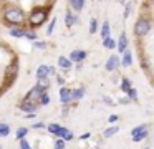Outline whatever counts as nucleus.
<instances>
[{
    "label": "nucleus",
    "mask_w": 154,
    "mask_h": 149,
    "mask_svg": "<svg viewBox=\"0 0 154 149\" xmlns=\"http://www.w3.org/2000/svg\"><path fill=\"white\" fill-rule=\"evenodd\" d=\"M101 36H103V40L104 38H109V23H108V22H104L103 26H101Z\"/></svg>",
    "instance_id": "nucleus-19"
},
{
    "label": "nucleus",
    "mask_w": 154,
    "mask_h": 149,
    "mask_svg": "<svg viewBox=\"0 0 154 149\" xmlns=\"http://www.w3.org/2000/svg\"><path fill=\"white\" fill-rule=\"evenodd\" d=\"M10 134V126L7 123H0V138H7Z\"/></svg>",
    "instance_id": "nucleus-16"
},
{
    "label": "nucleus",
    "mask_w": 154,
    "mask_h": 149,
    "mask_svg": "<svg viewBox=\"0 0 154 149\" xmlns=\"http://www.w3.org/2000/svg\"><path fill=\"white\" fill-rule=\"evenodd\" d=\"M131 63H133V55H131V51H124V56H123L121 65L123 66H131Z\"/></svg>",
    "instance_id": "nucleus-17"
},
{
    "label": "nucleus",
    "mask_w": 154,
    "mask_h": 149,
    "mask_svg": "<svg viewBox=\"0 0 154 149\" xmlns=\"http://www.w3.org/2000/svg\"><path fill=\"white\" fill-rule=\"evenodd\" d=\"M131 88H133V86H131V81L128 78H123V81H121V89H123L124 93H128Z\"/></svg>",
    "instance_id": "nucleus-22"
},
{
    "label": "nucleus",
    "mask_w": 154,
    "mask_h": 149,
    "mask_svg": "<svg viewBox=\"0 0 154 149\" xmlns=\"http://www.w3.org/2000/svg\"><path fill=\"white\" fill-rule=\"evenodd\" d=\"M146 149H149V147H146Z\"/></svg>",
    "instance_id": "nucleus-46"
},
{
    "label": "nucleus",
    "mask_w": 154,
    "mask_h": 149,
    "mask_svg": "<svg viewBox=\"0 0 154 149\" xmlns=\"http://www.w3.org/2000/svg\"><path fill=\"white\" fill-rule=\"evenodd\" d=\"M147 129V126L146 124H139V126H136V128L131 131V136H134V134H137V132H141V131H146Z\"/></svg>",
    "instance_id": "nucleus-29"
},
{
    "label": "nucleus",
    "mask_w": 154,
    "mask_h": 149,
    "mask_svg": "<svg viewBox=\"0 0 154 149\" xmlns=\"http://www.w3.org/2000/svg\"><path fill=\"white\" fill-rule=\"evenodd\" d=\"M25 38H28V40H37V33L35 32H27V30H25Z\"/></svg>",
    "instance_id": "nucleus-32"
},
{
    "label": "nucleus",
    "mask_w": 154,
    "mask_h": 149,
    "mask_svg": "<svg viewBox=\"0 0 154 149\" xmlns=\"http://www.w3.org/2000/svg\"><path fill=\"white\" fill-rule=\"evenodd\" d=\"M118 131H119V128H118V126H113V128H108L106 131L103 132V136L104 138H111V136H114Z\"/></svg>",
    "instance_id": "nucleus-21"
},
{
    "label": "nucleus",
    "mask_w": 154,
    "mask_h": 149,
    "mask_svg": "<svg viewBox=\"0 0 154 149\" xmlns=\"http://www.w3.org/2000/svg\"><path fill=\"white\" fill-rule=\"evenodd\" d=\"M45 20H47V10L45 8H35L33 12L30 13L28 22H30L32 26H38V25H42Z\"/></svg>",
    "instance_id": "nucleus-2"
},
{
    "label": "nucleus",
    "mask_w": 154,
    "mask_h": 149,
    "mask_svg": "<svg viewBox=\"0 0 154 149\" xmlns=\"http://www.w3.org/2000/svg\"><path fill=\"white\" fill-rule=\"evenodd\" d=\"M65 22H66V26L70 28L71 25H75V22H76V18H75V17L71 15L70 12H66V18H65Z\"/></svg>",
    "instance_id": "nucleus-26"
},
{
    "label": "nucleus",
    "mask_w": 154,
    "mask_h": 149,
    "mask_svg": "<svg viewBox=\"0 0 154 149\" xmlns=\"http://www.w3.org/2000/svg\"><path fill=\"white\" fill-rule=\"evenodd\" d=\"M20 149H32V146L27 142V139H20Z\"/></svg>",
    "instance_id": "nucleus-35"
},
{
    "label": "nucleus",
    "mask_w": 154,
    "mask_h": 149,
    "mask_svg": "<svg viewBox=\"0 0 154 149\" xmlns=\"http://www.w3.org/2000/svg\"><path fill=\"white\" fill-rule=\"evenodd\" d=\"M83 5H85V0H71V7L75 10H81Z\"/></svg>",
    "instance_id": "nucleus-27"
},
{
    "label": "nucleus",
    "mask_w": 154,
    "mask_h": 149,
    "mask_svg": "<svg viewBox=\"0 0 154 149\" xmlns=\"http://www.w3.org/2000/svg\"><path fill=\"white\" fill-rule=\"evenodd\" d=\"M33 46H35V48H38V50H45V48H47V43H45V42H35Z\"/></svg>",
    "instance_id": "nucleus-34"
},
{
    "label": "nucleus",
    "mask_w": 154,
    "mask_h": 149,
    "mask_svg": "<svg viewBox=\"0 0 154 149\" xmlns=\"http://www.w3.org/2000/svg\"><path fill=\"white\" fill-rule=\"evenodd\" d=\"M25 118H28V119L35 118V113H27V114H25Z\"/></svg>",
    "instance_id": "nucleus-40"
},
{
    "label": "nucleus",
    "mask_w": 154,
    "mask_h": 149,
    "mask_svg": "<svg viewBox=\"0 0 154 149\" xmlns=\"http://www.w3.org/2000/svg\"><path fill=\"white\" fill-rule=\"evenodd\" d=\"M0 149H2V146H0Z\"/></svg>",
    "instance_id": "nucleus-45"
},
{
    "label": "nucleus",
    "mask_w": 154,
    "mask_h": 149,
    "mask_svg": "<svg viewBox=\"0 0 154 149\" xmlns=\"http://www.w3.org/2000/svg\"><path fill=\"white\" fill-rule=\"evenodd\" d=\"M38 106H40V104H38L37 101H28V99H23V101L20 103V109H22V111H27V113L37 111Z\"/></svg>",
    "instance_id": "nucleus-4"
},
{
    "label": "nucleus",
    "mask_w": 154,
    "mask_h": 149,
    "mask_svg": "<svg viewBox=\"0 0 154 149\" xmlns=\"http://www.w3.org/2000/svg\"><path fill=\"white\" fill-rule=\"evenodd\" d=\"M108 121H109V123H116V121H118V116H116V114L109 116V118H108Z\"/></svg>",
    "instance_id": "nucleus-38"
},
{
    "label": "nucleus",
    "mask_w": 154,
    "mask_h": 149,
    "mask_svg": "<svg viewBox=\"0 0 154 149\" xmlns=\"http://www.w3.org/2000/svg\"><path fill=\"white\" fill-rule=\"evenodd\" d=\"M152 3H154V0H152Z\"/></svg>",
    "instance_id": "nucleus-47"
},
{
    "label": "nucleus",
    "mask_w": 154,
    "mask_h": 149,
    "mask_svg": "<svg viewBox=\"0 0 154 149\" xmlns=\"http://www.w3.org/2000/svg\"><path fill=\"white\" fill-rule=\"evenodd\" d=\"M149 28H151L149 22H147V20H144V18H141V20H137L136 26H134V32H136V35L143 36V35H146V33L149 32Z\"/></svg>",
    "instance_id": "nucleus-3"
},
{
    "label": "nucleus",
    "mask_w": 154,
    "mask_h": 149,
    "mask_svg": "<svg viewBox=\"0 0 154 149\" xmlns=\"http://www.w3.org/2000/svg\"><path fill=\"white\" fill-rule=\"evenodd\" d=\"M128 95H129V99H133V101H136V99H137V91L134 88H131L129 91H128Z\"/></svg>",
    "instance_id": "nucleus-31"
},
{
    "label": "nucleus",
    "mask_w": 154,
    "mask_h": 149,
    "mask_svg": "<svg viewBox=\"0 0 154 149\" xmlns=\"http://www.w3.org/2000/svg\"><path fill=\"white\" fill-rule=\"evenodd\" d=\"M86 58V51H83V50H73V51L70 53V61H76V63H81L83 60Z\"/></svg>",
    "instance_id": "nucleus-5"
},
{
    "label": "nucleus",
    "mask_w": 154,
    "mask_h": 149,
    "mask_svg": "<svg viewBox=\"0 0 154 149\" xmlns=\"http://www.w3.org/2000/svg\"><path fill=\"white\" fill-rule=\"evenodd\" d=\"M4 22L7 25H20L23 22V12L18 8H8L4 12Z\"/></svg>",
    "instance_id": "nucleus-1"
},
{
    "label": "nucleus",
    "mask_w": 154,
    "mask_h": 149,
    "mask_svg": "<svg viewBox=\"0 0 154 149\" xmlns=\"http://www.w3.org/2000/svg\"><path fill=\"white\" fill-rule=\"evenodd\" d=\"M63 147H65V141L58 138L57 141H55V149H63Z\"/></svg>",
    "instance_id": "nucleus-33"
},
{
    "label": "nucleus",
    "mask_w": 154,
    "mask_h": 149,
    "mask_svg": "<svg viewBox=\"0 0 154 149\" xmlns=\"http://www.w3.org/2000/svg\"><path fill=\"white\" fill-rule=\"evenodd\" d=\"M119 2H121V3H124V0H119Z\"/></svg>",
    "instance_id": "nucleus-44"
},
{
    "label": "nucleus",
    "mask_w": 154,
    "mask_h": 149,
    "mask_svg": "<svg viewBox=\"0 0 154 149\" xmlns=\"http://www.w3.org/2000/svg\"><path fill=\"white\" fill-rule=\"evenodd\" d=\"M96 28H98L96 18H91V22H90V32H91V33H96Z\"/></svg>",
    "instance_id": "nucleus-30"
},
{
    "label": "nucleus",
    "mask_w": 154,
    "mask_h": 149,
    "mask_svg": "<svg viewBox=\"0 0 154 149\" xmlns=\"http://www.w3.org/2000/svg\"><path fill=\"white\" fill-rule=\"evenodd\" d=\"M60 98H61V103H63V104L71 103V89L70 88H61L60 89Z\"/></svg>",
    "instance_id": "nucleus-9"
},
{
    "label": "nucleus",
    "mask_w": 154,
    "mask_h": 149,
    "mask_svg": "<svg viewBox=\"0 0 154 149\" xmlns=\"http://www.w3.org/2000/svg\"><path fill=\"white\" fill-rule=\"evenodd\" d=\"M50 75V66L47 65H40L37 70V78H45V76Z\"/></svg>",
    "instance_id": "nucleus-11"
},
{
    "label": "nucleus",
    "mask_w": 154,
    "mask_h": 149,
    "mask_svg": "<svg viewBox=\"0 0 154 149\" xmlns=\"http://www.w3.org/2000/svg\"><path fill=\"white\" fill-rule=\"evenodd\" d=\"M85 96V88H78V89H71V99L78 101Z\"/></svg>",
    "instance_id": "nucleus-14"
},
{
    "label": "nucleus",
    "mask_w": 154,
    "mask_h": 149,
    "mask_svg": "<svg viewBox=\"0 0 154 149\" xmlns=\"http://www.w3.org/2000/svg\"><path fill=\"white\" fill-rule=\"evenodd\" d=\"M28 134V129L27 128H18L17 129V141H20V139H25V136Z\"/></svg>",
    "instance_id": "nucleus-24"
},
{
    "label": "nucleus",
    "mask_w": 154,
    "mask_h": 149,
    "mask_svg": "<svg viewBox=\"0 0 154 149\" xmlns=\"http://www.w3.org/2000/svg\"><path fill=\"white\" fill-rule=\"evenodd\" d=\"M53 26H55V20H51V23L48 25V32H47V33H51V32H53Z\"/></svg>",
    "instance_id": "nucleus-37"
},
{
    "label": "nucleus",
    "mask_w": 154,
    "mask_h": 149,
    "mask_svg": "<svg viewBox=\"0 0 154 149\" xmlns=\"http://www.w3.org/2000/svg\"><path fill=\"white\" fill-rule=\"evenodd\" d=\"M10 35L15 36V38H22V36L25 35V30H22V28H12L10 30Z\"/></svg>",
    "instance_id": "nucleus-23"
},
{
    "label": "nucleus",
    "mask_w": 154,
    "mask_h": 149,
    "mask_svg": "<svg viewBox=\"0 0 154 149\" xmlns=\"http://www.w3.org/2000/svg\"><path fill=\"white\" fill-rule=\"evenodd\" d=\"M57 81H58V83H60V85H63V83H65V79H63V78H61V76H57Z\"/></svg>",
    "instance_id": "nucleus-41"
},
{
    "label": "nucleus",
    "mask_w": 154,
    "mask_h": 149,
    "mask_svg": "<svg viewBox=\"0 0 154 149\" xmlns=\"http://www.w3.org/2000/svg\"><path fill=\"white\" fill-rule=\"evenodd\" d=\"M42 93H43V91H42V89H38L37 86H35V88H32L30 91L25 95V99H28V101H37V103H38V99H40Z\"/></svg>",
    "instance_id": "nucleus-6"
},
{
    "label": "nucleus",
    "mask_w": 154,
    "mask_h": 149,
    "mask_svg": "<svg viewBox=\"0 0 154 149\" xmlns=\"http://www.w3.org/2000/svg\"><path fill=\"white\" fill-rule=\"evenodd\" d=\"M58 66H60V68H63V70H70L71 68L70 58H66V56H60V58H58Z\"/></svg>",
    "instance_id": "nucleus-13"
},
{
    "label": "nucleus",
    "mask_w": 154,
    "mask_h": 149,
    "mask_svg": "<svg viewBox=\"0 0 154 149\" xmlns=\"http://www.w3.org/2000/svg\"><path fill=\"white\" fill-rule=\"evenodd\" d=\"M37 88L42 89V91H47L48 88H50V79H48V76H45V78H38L37 81Z\"/></svg>",
    "instance_id": "nucleus-10"
},
{
    "label": "nucleus",
    "mask_w": 154,
    "mask_h": 149,
    "mask_svg": "<svg viewBox=\"0 0 154 149\" xmlns=\"http://www.w3.org/2000/svg\"><path fill=\"white\" fill-rule=\"evenodd\" d=\"M128 15H129V5H126V12H124V17L128 18Z\"/></svg>",
    "instance_id": "nucleus-42"
},
{
    "label": "nucleus",
    "mask_w": 154,
    "mask_h": 149,
    "mask_svg": "<svg viewBox=\"0 0 154 149\" xmlns=\"http://www.w3.org/2000/svg\"><path fill=\"white\" fill-rule=\"evenodd\" d=\"M38 104H40V106H47V104H50V95H48V93H42L40 99H38Z\"/></svg>",
    "instance_id": "nucleus-18"
},
{
    "label": "nucleus",
    "mask_w": 154,
    "mask_h": 149,
    "mask_svg": "<svg viewBox=\"0 0 154 149\" xmlns=\"http://www.w3.org/2000/svg\"><path fill=\"white\" fill-rule=\"evenodd\" d=\"M5 75H7L8 81H14V79H15V76L18 75V63H17V61H15V63H12V65L7 68Z\"/></svg>",
    "instance_id": "nucleus-7"
},
{
    "label": "nucleus",
    "mask_w": 154,
    "mask_h": 149,
    "mask_svg": "<svg viewBox=\"0 0 154 149\" xmlns=\"http://www.w3.org/2000/svg\"><path fill=\"white\" fill-rule=\"evenodd\" d=\"M146 136H147V129H146V131L137 132V134H134V136H133V141H134V142H139V141H143Z\"/></svg>",
    "instance_id": "nucleus-25"
},
{
    "label": "nucleus",
    "mask_w": 154,
    "mask_h": 149,
    "mask_svg": "<svg viewBox=\"0 0 154 149\" xmlns=\"http://www.w3.org/2000/svg\"><path fill=\"white\" fill-rule=\"evenodd\" d=\"M103 45H104V48H108V50L116 48V42H114L113 38H104L103 40Z\"/></svg>",
    "instance_id": "nucleus-20"
},
{
    "label": "nucleus",
    "mask_w": 154,
    "mask_h": 149,
    "mask_svg": "<svg viewBox=\"0 0 154 149\" xmlns=\"http://www.w3.org/2000/svg\"><path fill=\"white\" fill-rule=\"evenodd\" d=\"M118 66H119V58H118L116 55L109 56V60L106 61V70H108V71H114Z\"/></svg>",
    "instance_id": "nucleus-8"
},
{
    "label": "nucleus",
    "mask_w": 154,
    "mask_h": 149,
    "mask_svg": "<svg viewBox=\"0 0 154 149\" xmlns=\"http://www.w3.org/2000/svg\"><path fill=\"white\" fill-rule=\"evenodd\" d=\"M61 128H63V126L57 124V123H51V124H48V132H51V134H55V136L58 138V134H60Z\"/></svg>",
    "instance_id": "nucleus-15"
},
{
    "label": "nucleus",
    "mask_w": 154,
    "mask_h": 149,
    "mask_svg": "<svg viewBox=\"0 0 154 149\" xmlns=\"http://www.w3.org/2000/svg\"><path fill=\"white\" fill-rule=\"evenodd\" d=\"M60 139H63L65 142H66V141H71V139H73V132H71L70 129H66V131L63 132V136H61Z\"/></svg>",
    "instance_id": "nucleus-28"
},
{
    "label": "nucleus",
    "mask_w": 154,
    "mask_h": 149,
    "mask_svg": "<svg viewBox=\"0 0 154 149\" xmlns=\"http://www.w3.org/2000/svg\"><path fill=\"white\" fill-rule=\"evenodd\" d=\"M88 138H90V132H85V134L80 136V139H83V141H85V139H88Z\"/></svg>",
    "instance_id": "nucleus-39"
},
{
    "label": "nucleus",
    "mask_w": 154,
    "mask_h": 149,
    "mask_svg": "<svg viewBox=\"0 0 154 149\" xmlns=\"http://www.w3.org/2000/svg\"><path fill=\"white\" fill-rule=\"evenodd\" d=\"M32 128H33V129H43L45 124H43V123H35V124H32Z\"/></svg>",
    "instance_id": "nucleus-36"
},
{
    "label": "nucleus",
    "mask_w": 154,
    "mask_h": 149,
    "mask_svg": "<svg viewBox=\"0 0 154 149\" xmlns=\"http://www.w3.org/2000/svg\"><path fill=\"white\" fill-rule=\"evenodd\" d=\"M55 73H57V71H55V68H53V66H50V75H55Z\"/></svg>",
    "instance_id": "nucleus-43"
},
{
    "label": "nucleus",
    "mask_w": 154,
    "mask_h": 149,
    "mask_svg": "<svg viewBox=\"0 0 154 149\" xmlns=\"http://www.w3.org/2000/svg\"><path fill=\"white\" fill-rule=\"evenodd\" d=\"M116 46H118V50H119L121 53H124V51H126L128 40H126V35H124V33H121V36H119V42L116 43Z\"/></svg>",
    "instance_id": "nucleus-12"
}]
</instances>
